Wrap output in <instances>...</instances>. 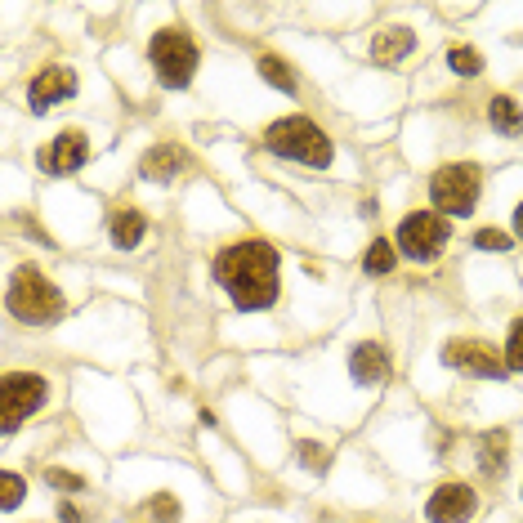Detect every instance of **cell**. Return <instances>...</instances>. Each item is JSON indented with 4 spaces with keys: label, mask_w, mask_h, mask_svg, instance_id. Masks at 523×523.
Here are the masks:
<instances>
[{
    "label": "cell",
    "mask_w": 523,
    "mask_h": 523,
    "mask_svg": "<svg viewBox=\"0 0 523 523\" xmlns=\"http://www.w3.org/2000/svg\"><path fill=\"white\" fill-rule=\"evenodd\" d=\"M215 282L233 296L242 313L269 309L278 300V251L260 237L251 242H233L215 255Z\"/></svg>",
    "instance_id": "1"
},
{
    "label": "cell",
    "mask_w": 523,
    "mask_h": 523,
    "mask_svg": "<svg viewBox=\"0 0 523 523\" xmlns=\"http://www.w3.org/2000/svg\"><path fill=\"white\" fill-rule=\"evenodd\" d=\"M9 313L27 327H54L63 318V296L41 269H18L14 282H9Z\"/></svg>",
    "instance_id": "2"
},
{
    "label": "cell",
    "mask_w": 523,
    "mask_h": 523,
    "mask_svg": "<svg viewBox=\"0 0 523 523\" xmlns=\"http://www.w3.org/2000/svg\"><path fill=\"white\" fill-rule=\"evenodd\" d=\"M264 148L278 152V157L287 161H304V166L313 170H327L331 166V139L322 126H313L309 117H282L269 126V135H264Z\"/></svg>",
    "instance_id": "3"
},
{
    "label": "cell",
    "mask_w": 523,
    "mask_h": 523,
    "mask_svg": "<svg viewBox=\"0 0 523 523\" xmlns=\"http://www.w3.org/2000/svg\"><path fill=\"white\" fill-rule=\"evenodd\" d=\"M148 54H152V68H157V81L166 85V90H184V85L193 81V72H197V45H193V36H188V32L166 27V32L152 36Z\"/></svg>",
    "instance_id": "4"
},
{
    "label": "cell",
    "mask_w": 523,
    "mask_h": 523,
    "mask_svg": "<svg viewBox=\"0 0 523 523\" xmlns=\"http://www.w3.org/2000/svg\"><path fill=\"white\" fill-rule=\"evenodd\" d=\"M448 237H452V228H448V220H443L439 211H416V215H407V220L398 224L394 246L407 255V260L430 264V260H439V255H443Z\"/></svg>",
    "instance_id": "5"
},
{
    "label": "cell",
    "mask_w": 523,
    "mask_h": 523,
    "mask_svg": "<svg viewBox=\"0 0 523 523\" xmlns=\"http://www.w3.org/2000/svg\"><path fill=\"white\" fill-rule=\"evenodd\" d=\"M430 202L434 211L448 220V215H474L479 206V170L474 166H443L439 175L430 179Z\"/></svg>",
    "instance_id": "6"
},
{
    "label": "cell",
    "mask_w": 523,
    "mask_h": 523,
    "mask_svg": "<svg viewBox=\"0 0 523 523\" xmlns=\"http://www.w3.org/2000/svg\"><path fill=\"white\" fill-rule=\"evenodd\" d=\"M45 394H50V385H45L41 376L32 372H9L0 380V430L14 434L18 425L27 421V416L36 412V407L45 403Z\"/></svg>",
    "instance_id": "7"
},
{
    "label": "cell",
    "mask_w": 523,
    "mask_h": 523,
    "mask_svg": "<svg viewBox=\"0 0 523 523\" xmlns=\"http://www.w3.org/2000/svg\"><path fill=\"white\" fill-rule=\"evenodd\" d=\"M443 367H461L470 376H506V358L483 340H448L443 345Z\"/></svg>",
    "instance_id": "8"
},
{
    "label": "cell",
    "mask_w": 523,
    "mask_h": 523,
    "mask_svg": "<svg viewBox=\"0 0 523 523\" xmlns=\"http://www.w3.org/2000/svg\"><path fill=\"white\" fill-rule=\"evenodd\" d=\"M474 510H479V497H474L470 483H443V488L425 501V519L430 523H470Z\"/></svg>",
    "instance_id": "9"
},
{
    "label": "cell",
    "mask_w": 523,
    "mask_h": 523,
    "mask_svg": "<svg viewBox=\"0 0 523 523\" xmlns=\"http://www.w3.org/2000/svg\"><path fill=\"white\" fill-rule=\"evenodd\" d=\"M72 94H76V72L72 68H45L32 81V90H27V103H32V112H50L54 103H68Z\"/></svg>",
    "instance_id": "10"
},
{
    "label": "cell",
    "mask_w": 523,
    "mask_h": 523,
    "mask_svg": "<svg viewBox=\"0 0 523 523\" xmlns=\"http://www.w3.org/2000/svg\"><path fill=\"white\" fill-rule=\"evenodd\" d=\"M85 157H90V144H85L81 130H63V135L41 152V166L50 170V175H72V170L85 166Z\"/></svg>",
    "instance_id": "11"
},
{
    "label": "cell",
    "mask_w": 523,
    "mask_h": 523,
    "mask_svg": "<svg viewBox=\"0 0 523 523\" xmlns=\"http://www.w3.org/2000/svg\"><path fill=\"white\" fill-rule=\"evenodd\" d=\"M184 166H188L184 148H175V144H157V148H148V152H144V161H139V175H144L148 184H170V179H175Z\"/></svg>",
    "instance_id": "12"
},
{
    "label": "cell",
    "mask_w": 523,
    "mask_h": 523,
    "mask_svg": "<svg viewBox=\"0 0 523 523\" xmlns=\"http://www.w3.org/2000/svg\"><path fill=\"white\" fill-rule=\"evenodd\" d=\"M349 376H354L358 385H380V380L389 376V354L376 340H363V345H354V354H349Z\"/></svg>",
    "instance_id": "13"
},
{
    "label": "cell",
    "mask_w": 523,
    "mask_h": 523,
    "mask_svg": "<svg viewBox=\"0 0 523 523\" xmlns=\"http://www.w3.org/2000/svg\"><path fill=\"white\" fill-rule=\"evenodd\" d=\"M108 233H112V246H121V251H135L139 242H144L148 233V220L135 211V206H117L108 220Z\"/></svg>",
    "instance_id": "14"
},
{
    "label": "cell",
    "mask_w": 523,
    "mask_h": 523,
    "mask_svg": "<svg viewBox=\"0 0 523 523\" xmlns=\"http://www.w3.org/2000/svg\"><path fill=\"white\" fill-rule=\"evenodd\" d=\"M412 45H416L412 27H385V32L376 36L372 54H376V63H398V59H407V54H412Z\"/></svg>",
    "instance_id": "15"
},
{
    "label": "cell",
    "mask_w": 523,
    "mask_h": 523,
    "mask_svg": "<svg viewBox=\"0 0 523 523\" xmlns=\"http://www.w3.org/2000/svg\"><path fill=\"white\" fill-rule=\"evenodd\" d=\"M488 121L501 130V135H510V139L523 135V112H519V103L510 99V94H497V99L488 103Z\"/></svg>",
    "instance_id": "16"
},
{
    "label": "cell",
    "mask_w": 523,
    "mask_h": 523,
    "mask_svg": "<svg viewBox=\"0 0 523 523\" xmlns=\"http://www.w3.org/2000/svg\"><path fill=\"white\" fill-rule=\"evenodd\" d=\"M506 448H510V439H506V434H483V448H479V465H483V470H488V474H501V470H506Z\"/></svg>",
    "instance_id": "17"
},
{
    "label": "cell",
    "mask_w": 523,
    "mask_h": 523,
    "mask_svg": "<svg viewBox=\"0 0 523 523\" xmlns=\"http://www.w3.org/2000/svg\"><path fill=\"white\" fill-rule=\"evenodd\" d=\"M260 76L269 85H278L282 94H296V72H291V63H282L278 54H264V59H260Z\"/></svg>",
    "instance_id": "18"
},
{
    "label": "cell",
    "mask_w": 523,
    "mask_h": 523,
    "mask_svg": "<svg viewBox=\"0 0 523 523\" xmlns=\"http://www.w3.org/2000/svg\"><path fill=\"white\" fill-rule=\"evenodd\" d=\"M398 264V251L389 246V237H376L372 246H367V260H363V269L367 273H389Z\"/></svg>",
    "instance_id": "19"
},
{
    "label": "cell",
    "mask_w": 523,
    "mask_h": 523,
    "mask_svg": "<svg viewBox=\"0 0 523 523\" xmlns=\"http://www.w3.org/2000/svg\"><path fill=\"white\" fill-rule=\"evenodd\" d=\"M448 63H452L456 76H479V72H483V54L470 50V45H452V50H448Z\"/></svg>",
    "instance_id": "20"
},
{
    "label": "cell",
    "mask_w": 523,
    "mask_h": 523,
    "mask_svg": "<svg viewBox=\"0 0 523 523\" xmlns=\"http://www.w3.org/2000/svg\"><path fill=\"white\" fill-rule=\"evenodd\" d=\"M474 246L488 255H506L510 251V237L501 233V228H483V233H474Z\"/></svg>",
    "instance_id": "21"
},
{
    "label": "cell",
    "mask_w": 523,
    "mask_h": 523,
    "mask_svg": "<svg viewBox=\"0 0 523 523\" xmlns=\"http://www.w3.org/2000/svg\"><path fill=\"white\" fill-rule=\"evenodd\" d=\"M506 367L510 372H523V318L510 327V340H506Z\"/></svg>",
    "instance_id": "22"
},
{
    "label": "cell",
    "mask_w": 523,
    "mask_h": 523,
    "mask_svg": "<svg viewBox=\"0 0 523 523\" xmlns=\"http://www.w3.org/2000/svg\"><path fill=\"white\" fill-rule=\"evenodd\" d=\"M18 501H23V479L18 474H0V506L14 510Z\"/></svg>",
    "instance_id": "23"
},
{
    "label": "cell",
    "mask_w": 523,
    "mask_h": 523,
    "mask_svg": "<svg viewBox=\"0 0 523 523\" xmlns=\"http://www.w3.org/2000/svg\"><path fill=\"white\" fill-rule=\"evenodd\" d=\"M327 448H318V443H300V465H304V470H327Z\"/></svg>",
    "instance_id": "24"
},
{
    "label": "cell",
    "mask_w": 523,
    "mask_h": 523,
    "mask_svg": "<svg viewBox=\"0 0 523 523\" xmlns=\"http://www.w3.org/2000/svg\"><path fill=\"white\" fill-rule=\"evenodd\" d=\"M45 479H50V488H59V492H81L85 488L81 474H68V470H50Z\"/></svg>",
    "instance_id": "25"
},
{
    "label": "cell",
    "mask_w": 523,
    "mask_h": 523,
    "mask_svg": "<svg viewBox=\"0 0 523 523\" xmlns=\"http://www.w3.org/2000/svg\"><path fill=\"white\" fill-rule=\"evenodd\" d=\"M152 510H157V519H166V523H175V519H179V501H170L166 492H157V501H152Z\"/></svg>",
    "instance_id": "26"
},
{
    "label": "cell",
    "mask_w": 523,
    "mask_h": 523,
    "mask_svg": "<svg viewBox=\"0 0 523 523\" xmlns=\"http://www.w3.org/2000/svg\"><path fill=\"white\" fill-rule=\"evenodd\" d=\"M59 519H63V523H81V515H76V510L68 506V501H63V506H59Z\"/></svg>",
    "instance_id": "27"
},
{
    "label": "cell",
    "mask_w": 523,
    "mask_h": 523,
    "mask_svg": "<svg viewBox=\"0 0 523 523\" xmlns=\"http://www.w3.org/2000/svg\"><path fill=\"white\" fill-rule=\"evenodd\" d=\"M515 233L523 237V202H519V211H515Z\"/></svg>",
    "instance_id": "28"
}]
</instances>
